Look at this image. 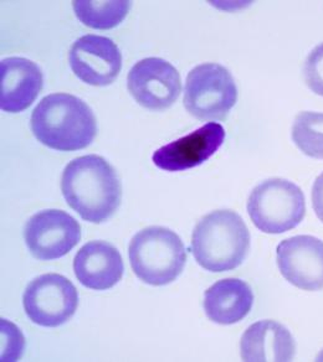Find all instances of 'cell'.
<instances>
[{"label":"cell","instance_id":"6da1fadb","mask_svg":"<svg viewBox=\"0 0 323 362\" xmlns=\"http://www.w3.org/2000/svg\"><path fill=\"white\" fill-rule=\"evenodd\" d=\"M61 192L67 205L92 223L107 221L121 205L122 185L116 170L100 156L70 161L61 176Z\"/></svg>","mask_w":323,"mask_h":362},{"label":"cell","instance_id":"7a4b0ae2","mask_svg":"<svg viewBox=\"0 0 323 362\" xmlns=\"http://www.w3.org/2000/svg\"><path fill=\"white\" fill-rule=\"evenodd\" d=\"M30 126L41 144L59 151L85 149L97 134L91 108L69 93L44 97L31 113Z\"/></svg>","mask_w":323,"mask_h":362},{"label":"cell","instance_id":"3957f363","mask_svg":"<svg viewBox=\"0 0 323 362\" xmlns=\"http://www.w3.org/2000/svg\"><path fill=\"white\" fill-rule=\"evenodd\" d=\"M191 250L198 264L205 271H232L248 257L250 232L237 212L217 210L198 222Z\"/></svg>","mask_w":323,"mask_h":362},{"label":"cell","instance_id":"277c9868","mask_svg":"<svg viewBox=\"0 0 323 362\" xmlns=\"http://www.w3.org/2000/svg\"><path fill=\"white\" fill-rule=\"evenodd\" d=\"M132 269L149 286L174 282L187 263V250L181 237L167 227L151 226L138 232L128 247Z\"/></svg>","mask_w":323,"mask_h":362},{"label":"cell","instance_id":"5b68a950","mask_svg":"<svg viewBox=\"0 0 323 362\" xmlns=\"http://www.w3.org/2000/svg\"><path fill=\"white\" fill-rule=\"evenodd\" d=\"M249 216L260 231L281 235L298 227L306 216V200L293 181L271 177L260 182L248 200Z\"/></svg>","mask_w":323,"mask_h":362},{"label":"cell","instance_id":"8992f818","mask_svg":"<svg viewBox=\"0 0 323 362\" xmlns=\"http://www.w3.org/2000/svg\"><path fill=\"white\" fill-rule=\"evenodd\" d=\"M237 101V83L227 67L209 62L188 74L183 102L199 121H225Z\"/></svg>","mask_w":323,"mask_h":362},{"label":"cell","instance_id":"52a82bcc","mask_svg":"<svg viewBox=\"0 0 323 362\" xmlns=\"http://www.w3.org/2000/svg\"><path fill=\"white\" fill-rule=\"evenodd\" d=\"M26 315L36 325L60 327L74 317L79 305L75 286L64 276L49 273L31 281L23 296Z\"/></svg>","mask_w":323,"mask_h":362},{"label":"cell","instance_id":"ba28073f","mask_svg":"<svg viewBox=\"0 0 323 362\" xmlns=\"http://www.w3.org/2000/svg\"><path fill=\"white\" fill-rule=\"evenodd\" d=\"M127 87L135 101L151 111H164L174 105L182 92L177 69L159 57H147L132 67Z\"/></svg>","mask_w":323,"mask_h":362},{"label":"cell","instance_id":"9c48e42d","mask_svg":"<svg viewBox=\"0 0 323 362\" xmlns=\"http://www.w3.org/2000/svg\"><path fill=\"white\" fill-rule=\"evenodd\" d=\"M24 238L36 259L54 261L67 255L80 242L81 226L67 212L44 210L26 222Z\"/></svg>","mask_w":323,"mask_h":362},{"label":"cell","instance_id":"30bf717a","mask_svg":"<svg viewBox=\"0 0 323 362\" xmlns=\"http://www.w3.org/2000/svg\"><path fill=\"white\" fill-rule=\"evenodd\" d=\"M276 261L283 277L293 287L317 292L323 289V241L317 237L295 236L278 243Z\"/></svg>","mask_w":323,"mask_h":362},{"label":"cell","instance_id":"8fae6325","mask_svg":"<svg viewBox=\"0 0 323 362\" xmlns=\"http://www.w3.org/2000/svg\"><path fill=\"white\" fill-rule=\"evenodd\" d=\"M71 70L87 85L105 87L115 82L122 69L118 46L108 37L81 36L69 51Z\"/></svg>","mask_w":323,"mask_h":362},{"label":"cell","instance_id":"7c38bea8","mask_svg":"<svg viewBox=\"0 0 323 362\" xmlns=\"http://www.w3.org/2000/svg\"><path fill=\"white\" fill-rule=\"evenodd\" d=\"M225 129L222 124L210 122L191 134L157 149L152 160L164 171H184L202 165L225 141Z\"/></svg>","mask_w":323,"mask_h":362},{"label":"cell","instance_id":"4fadbf2b","mask_svg":"<svg viewBox=\"0 0 323 362\" xmlns=\"http://www.w3.org/2000/svg\"><path fill=\"white\" fill-rule=\"evenodd\" d=\"M44 85L35 62L24 57H8L0 62V107L19 113L34 103Z\"/></svg>","mask_w":323,"mask_h":362},{"label":"cell","instance_id":"5bb4252c","mask_svg":"<svg viewBox=\"0 0 323 362\" xmlns=\"http://www.w3.org/2000/svg\"><path fill=\"white\" fill-rule=\"evenodd\" d=\"M77 281L92 291H107L120 282L125 272L121 253L106 241H91L74 259Z\"/></svg>","mask_w":323,"mask_h":362},{"label":"cell","instance_id":"9a60e30c","mask_svg":"<svg viewBox=\"0 0 323 362\" xmlns=\"http://www.w3.org/2000/svg\"><path fill=\"white\" fill-rule=\"evenodd\" d=\"M242 361H293L296 342L288 327L275 320H260L245 330L240 341Z\"/></svg>","mask_w":323,"mask_h":362},{"label":"cell","instance_id":"2e32d148","mask_svg":"<svg viewBox=\"0 0 323 362\" xmlns=\"http://www.w3.org/2000/svg\"><path fill=\"white\" fill-rule=\"evenodd\" d=\"M203 305L209 320L220 325H232L251 312L254 293L242 279H220L205 291Z\"/></svg>","mask_w":323,"mask_h":362},{"label":"cell","instance_id":"e0dca14e","mask_svg":"<svg viewBox=\"0 0 323 362\" xmlns=\"http://www.w3.org/2000/svg\"><path fill=\"white\" fill-rule=\"evenodd\" d=\"M79 21L92 29H113L125 21L131 1H72Z\"/></svg>","mask_w":323,"mask_h":362},{"label":"cell","instance_id":"ac0fdd59","mask_svg":"<svg viewBox=\"0 0 323 362\" xmlns=\"http://www.w3.org/2000/svg\"><path fill=\"white\" fill-rule=\"evenodd\" d=\"M291 138L305 156L323 159L322 112H300L293 121Z\"/></svg>","mask_w":323,"mask_h":362},{"label":"cell","instance_id":"d6986e66","mask_svg":"<svg viewBox=\"0 0 323 362\" xmlns=\"http://www.w3.org/2000/svg\"><path fill=\"white\" fill-rule=\"evenodd\" d=\"M303 77L308 88L323 97V42L316 46L307 56L303 66Z\"/></svg>","mask_w":323,"mask_h":362},{"label":"cell","instance_id":"ffe728a7","mask_svg":"<svg viewBox=\"0 0 323 362\" xmlns=\"http://www.w3.org/2000/svg\"><path fill=\"white\" fill-rule=\"evenodd\" d=\"M312 206L316 216L323 222V173L313 182Z\"/></svg>","mask_w":323,"mask_h":362},{"label":"cell","instance_id":"44dd1931","mask_svg":"<svg viewBox=\"0 0 323 362\" xmlns=\"http://www.w3.org/2000/svg\"><path fill=\"white\" fill-rule=\"evenodd\" d=\"M317 361H323V351L317 356Z\"/></svg>","mask_w":323,"mask_h":362}]
</instances>
